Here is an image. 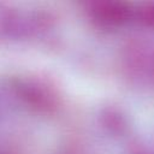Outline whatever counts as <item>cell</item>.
Segmentation results:
<instances>
[{
	"label": "cell",
	"mask_w": 154,
	"mask_h": 154,
	"mask_svg": "<svg viewBox=\"0 0 154 154\" xmlns=\"http://www.w3.org/2000/svg\"><path fill=\"white\" fill-rule=\"evenodd\" d=\"M141 20L144 25L154 28V2L146 5L141 10Z\"/></svg>",
	"instance_id": "obj_1"
},
{
	"label": "cell",
	"mask_w": 154,
	"mask_h": 154,
	"mask_svg": "<svg viewBox=\"0 0 154 154\" xmlns=\"http://www.w3.org/2000/svg\"><path fill=\"white\" fill-rule=\"evenodd\" d=\"M153 73H154V64H153Z\"/></svg>",
	"instance_id": "obj_2"
}]
</instances>
